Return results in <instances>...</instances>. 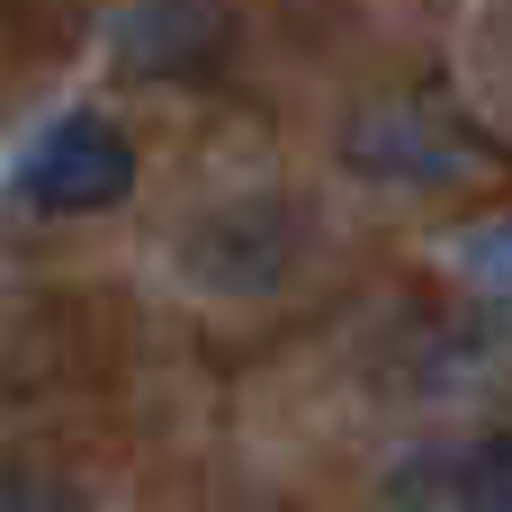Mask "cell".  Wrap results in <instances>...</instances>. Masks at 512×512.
Wrapping results in <instances>:
<instances>
[{
  "mask_svg": "<svg viewBox=\"0 0 512 512\" xmlns=\"http://www.w3.org/2000/svg\"><path fill=\"white\" fill-rule=\"evenodd\" d=\"M468 512H512V432H495L468 468Z\"/></svg>",
  "mask_w": 512,
  "mask_h": 512,
  "instance_id": "obj_4",
  "label": "cell"
},
{
  "mask_svg": "<svg viewBox=\"0 0 512 512\" xmlns=\"http://www.w3.org/2000/svg\"><path fill=\"white\" fill-rule=\"evenodd\" d=\"M0 512H63V495L36 477H0Z\"/></svg>",
  "mask_w": 512,
  "mask_h": 512,
  "instance_id": "obj_5",
  "label": "cell"
},
{
  "mask_svg": "<svg viewBox=\"0 0 512 512\" xmlns=\"http://www.w3.org/2000/svg\"><path fill=\"white\" fill-rule=\"evenodd\" d=\"M459 279L512 306V216H504V225H477V234H459Z\"/></svg>",
  "mask_w": 512,
  "mask_h": 512,
  "instance_id": "obj_3",
  "label": "cell"
},
{
  "mask_svg": "<svg viewBox=\"0 0 512 512\" xmlns=\"http://www.w3.org/2000/svg\"><path fill=\"white\" fill-rule=\"evenodd\" d=\"M135 189V144L108 117H63L54 135H36L27 153V198L54 216H99Z\"/></svg>",
  "mask_w": 512,
  "mask_h": 512,
  "instance_id": "obj_1",
  "label": "cell"
},
{
  "mask_svg": "<svg viewBox=\"0 0 512 512\" xmlns=\"http://www.w3.org/2000/svg\"><path fill=\"white\" fill-rule=\"evenodd\" d=\"M216 54V9L207 0H144L126 18V63L135 72H189Z\"/></svg>",
  "mask_w": 512,
  "mask_h": 512,
  "instance_id": "obj_2",
  "label": "cell"
}]
</instances>
